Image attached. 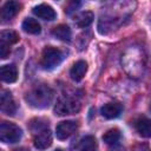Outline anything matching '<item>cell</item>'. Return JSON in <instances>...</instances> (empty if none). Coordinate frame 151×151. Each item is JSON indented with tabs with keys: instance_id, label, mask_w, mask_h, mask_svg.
I'll return each instance as SVG.
<instances>
[{
	"instance_id": "obj_25",
	"label": "cell",
	"mask_w": 151,
	"mask_h": 151,
	"mask_svg": "<svg viewBox=\"0 0 151 151\" xmlns=\"http://www.w3.org/2000/svg\"><path fill=\"white\" fill-rule=\"evenodd\" d=\"M54 151H63L61 149H57V150H54Z\"/></svg>"
},
{
	"instance_id": "obj_6",
	"label": "cell",
	"mask_w": 151,
	"mask_h": 151,
	"mask_svg": "<svg viewBox=\"0 0 151 151\" xmlns=\"http://www.w3.org/2000/svg\"><path fill=\"white\" fill-rule=\"evenodd\" d=\"M0 109H1V112L7 114V116H13L17 112V105L14 103L12 93L9 91H7V90H2L1 91Z\"/></svg>"
},
{
	"instance_id": "obj_23",
	"label": "cell",
	"mask_w": 151,
	"mask_h": 151,
	"mask_svg": "<svg viewBox=\"0 0 151 151\" xmlns=\"http://www.w3.org/2000/svg\"><path fill=\"white\" fill-rule=\"evenodd\" d=\"M109 151H125V149L123 146H120V145H113Z\"/></svg>"
},
{
	"instance_id": "obj_16",
	"label": "cell",
	"mask_w": 151,
	"mask_h": 151,
	"mask_svg": "<svg viewBox=\"0 0 151 151\" xmlns=\"http://www.w3.org/2000/svg\"><path fill=\"white\" fill-rule=\"evenodd\" d=\"M22 29L29 34H39L41 32V26L35 19L26 18L22 22Z\"/></svg>"
},
{
	"instance_id": "obj_4",
	"label": "cell",
	"mask_w": 151,
	"mask_h": 151,
	"mask_svg": "<svg viewBox=\"0 0 151 151\" xmlns=\"http://www.w3.org/2000/svg\"><path fill=\"white\" fill-rule=\"evenodd\" d=\"M22 136V131L21 129L13 124V123H8V122H2L0 124V140L2 143H17L20 140Z\"/></svg>"
},
{
	"instance_id": "obj_14",
	"label": "cell",
	"mask_w": 151,
	"mask_h": 151,
	"mask_svg": "<svg viewBox=\"0 0 151 151\" xmlns=\"http://www.w3.org/2000/svg\"><path fill=\"white\" fill-rule=\"evenodd\" d=\"M94 19V14L90 11H84V12H80L78 13L76 17H74V22L78 27L80 28H85L87 26H90L92 24Z\"/></svg>"
},
{
	"instance_id": "obj_21",
	"label": "cell",
	"mask_w": 151,
	"mask_h": 151,
	"mask_svg": "<svg viewBox=\"0 0 151 151\" xmlns=\"http://www.w3.org/2000/svg\"><path fill=\"white\" fill-rule=\"evenodd\" d=\"M8 54H9V46L6 45V44L0 42V55H1V59H6Z\"/></svg>"
},
{
	"instance_id": "obj_9",
	"label": "cell",
	"mask_w": 151,
	"mask_h": 151,
	"mask_svg": "<svg viewBox=\"0 0 151 151\" xmlns=\"http://www.w3.org/2000/svg\"><path fill=\"white\" fill-rule=\"evenodd\" d=\"M21 5L17 1H7L1 8V19L2 21H8L13 19L20 12Z\"/></svg>"
},
{
	"instance_id": "obj_12",
	"label": "cell",
	"mask_w": 151,
	"mask_h": 151,
	"mask_svg": "<svg viewBox=\"0 0 151 151\" xmlns=\"http://www.w3.org/2000/svg\"><path fill=\"white\" fill-rule=\"evenodd\" d=\"M86 71H87V64H86V61L79 60V61H77V63L73 64V66H72V68L70 71V76H71V78L74 81H80L84 78Z\"/></svg>"
},
{
	"instance_id": "obj_8",
	"label": "cell",
	"mask_w": 151,
	"mask_h": 151,
	"mask_svg": "<svg viewBox=\"0 0 151 151\" xmlns=\"http://www.w3.org/2000/svg\"><path fill=\"white\" fill-rule=\"evenodd\" d=\"M123 111V106L118 101H110L107 104H105L101 109H100V113L103 117L107 118V119H113L117 118L118 116H120Z\"/></svg>"
},
{
	"instance_id": "obj_5",
	"label": "cell",
	"mask_w": 151,
	"mask_h": 151,
	"mask_svg": "<svg viewBox=\"0 0 151 151\" xmlns=\"http://www.w3.org/2000/svg\"><path fill=\"white\" fill-rule=\"evenodd\" d=\"M77 127H78V124L74 120H65V122H61L55 127V136L60 140L67 139L68 137H71L76 132Z\"/></svg>"
},
{
	"instance_id": "obj_19",
	"label": "cell",
	"mask_w": 151,
	"mask_h": 151,
	"mask_svg": "<svg viewBox=\"0 0 151 151\" xmlns=\"http://www.w3.org/2000/svg\"><path fill=\"white\" fill-rule=\"evenodd\" d=\"M47 126H48V122L45 120V119H42V118L33 119V120L31 122V124H29V127H31L32 132H34L35 134L39 133V132L42 131V130H46Z\"/></svg>"
},
{
	"instance_id": "obj_22",
	"label": "cell",
	"mask_w": 151,
	"mask_h": 151,
	"mask_svg": "<svg viewBox=\"0 0 151 151\" xmlns=\"http://www.w3.org/2000/svg\"><path fill=\"white\" fill-rule=\"evenodd\" d=\"M78 6H80V2H71V4H70V7L66 8V13H71V12L74 11Z\"/></svg>"
},
{
	"instance_id": "obj_20",
	"label": "cell",
	"mask_w": 151,
	"mask_h": 151,
	"mask_svg": "<svg viewBox=\"0 0 151 151\" xmlns=\"http://www.w3.org/2000/svg\"><path fill=\"white\" fill-rule=\"evenodd\" d=\"M81 145H83V147L80 151H97L96 150V139L92 136L85 137L81 142Z\"/></svg>"
},
{
	"instance_id": "obj_10",
	"label": "cell",
	"mask_w": 151,
	"mask_h": 151,
	"mask_svg": "<svg viewBox=\"0 0 151 151\" xmlns=\"http://www.w3.org/2000/svg\"><path fill=\"white\" fill-rule=\"evenodd\" d=\"M33 13L38 18L44 19V20H47V21H52L57 17L55 11L50 5H46V4H40V5L35 6L33 8Z\"/></svg>"
},
{
	"instance_id": "obj_24",
	"label": "cell",
	"mask_w": 151,
	"mask_h": 151,
	"mask_svg": "<svg viewBox=\"0 0 151 151\" xmlns=\"http://www.w3.org/2000/svg\"><path fill=\"white\" fill-rule=\"evenodd\" d=\"M14 151H28V150L25 149V147H20V149H17V150H14Z\"/></svg>"
},
{
	"instance_id": "obj_7",
	"label": "cell",
	"mask_w": 151,
	"mask_h": 151,
	"mask_svg": "<svg viewBox=\"0 0 151 151\" xmlns=\"http://www.w3.org/2000/svg\"><path fill=\"white\" fill-rule=\"evenodd\" d=\"M34 147L38 150H46L52 145V133L48 129L40 131L34 137Z\"/></svg>"
},
{
	"instance_id": "obj_15",
	"label": "cell",
	"mask_w": 151,
	"mask_h": 151,
	"mask_svg": "<svg viewBox=\"0 0 151 151\" xmlns=\"http://www.w3.org/2000/svg\"><path fill=\"white\" fill-rule=\"evenodd\" d=\"M52 34L53 37H55L59 40L63 41H70L71 37H72V32L71 28L67 25H58L52 29Z\"/></svg>"
},
{
	"instance_id": "obj_13",
	"label": "cell",
	"mask_w": 151,
	"mask_h": 151,
	"mask_svg": "<svg viewBox=\"0 0 151 151\" xmlns=\"http://www.w3.org/2000/svg\"><path fill=\"white\" fill-rule=\"evenodd\" d=\"M134 125H136L137 132L142 137H145V138H150L151 137V120L149 118H145V117L138 118L136 120Z\"/></svg>"
},
{
	"instance_id": "obj_17",
	"label": "cell",
	"mask_w": 151,
	"mask_h": 151,
	"mask_svg": "<svg viewBox=\"0 0 151 151\" xmlns=\"http://www.w3.org/2000/svg\"><path fill=\"white\" fill-rule=\"evenodd\" d=\"M0 41H1L2 44H6V45L11 46V45H13V44H15V42L19 41V35H18V33L14 32V31L5 29V31H2L1 34H0Z\"/></svg>"
},
{
	"instance_id": "obj_1",
	"label": "cell",
	"mask_w": 151,
	"mask_h": 151,
	"mask_svg": "<svg viewBox=\"0 0 151 151\" xmlns=\"http://www.w3.org/2000/svg\"><path fill=\"white\" fill-rule=\"evenodd\" d=\"M53 97H54L53 90L50 86L41 84V85H37L35 87H33L26 94V100L33 107L45 109L51 105Z\"/></svg>"
},
{
	"instance_id": "obj_2",
	"label": "cell",
	"mask_w": 151,
	"mask_h": 151,
	"mask_svg": "<svg viewBox=\"0 0 151 151\" xmlns=\"http://www.w3.org/2000/svg\"><path fill=\"white\" fill-rule=\"evenodd\" d=\"M80 107H81V104L77 96L63 94L57 100V104L54 106V112L58 116L74 114L77 112H79Z\"/></svg>"
},
{
	"instance_id": "obj_3",
	"label": "cell",
	"mask_w": 151,
	"mask_h": 151,
	"mask_svg": "<svg viewBox=\"0 0 151 151\" xmlns=\"http://www.w3.org/2000/svg\"><path fill=\"white\" fill-rule=\"evenodd\" d=\"M65 59V52L52 46H47L42 51L41 55V65L45 70H53L61 64Z\"/></svg>"
},
{
	"instance_id": "obj_11",
	"label": "cell",
	"mask_w": 151,
	"mask_h": 151,
	"mask_svg": "<svg viewBox=\"0 0 151 151\" xmlns=\"http://www.w3.org/2000/svg\"><path fill=\"white\" fill-rule=\"evenodd\" d=\"M0 76H1V80L5 83H14L18 78V70L17 66L13 64H8V65H4L1 66L0 70Z\"/></svg>"
},
{
	"instance_id": "obj_18",
	"label": "cell",
	"mask_w": 151,
	"mask_h": 151,
	"mask_svg": "<svg viewBox=\"0 0 151 151\" xmlns=\"http://www.w3.org/2000/svg\"><path fill=\"white\" fill-rule=\"evenodd\" d=\"M120 139V131L118 129H110L103 134V140L109 145H116Z\"/></svg>"
}]
</instances>
